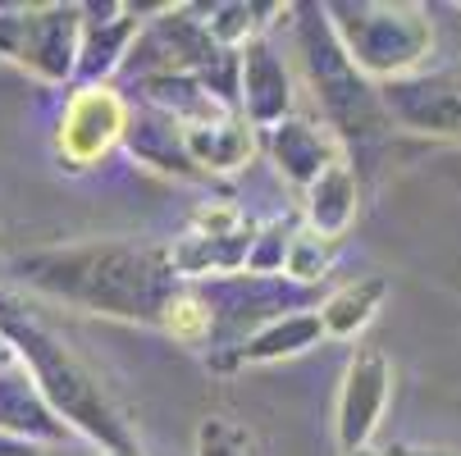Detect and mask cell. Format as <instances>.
<instances>
[{"label": "cell", "instance_id": "obj_1", "mask_svg": "<svg viewBox=\"0 0 461 456\" xmlns=\"http://www.w3.org/2000/svg\"><path fill=\"white\" fill-rule=\"evenodd\" d=\"M14 270L55 301H69L87 315L156 324V329L174 292H183L169 246L128 242V237H87L69 246H46L23 255Z\"/></svg>", "mask_w": 461, "mask_h": 456}, {"label": "cell", "instance_id": "obj_2", "mask_svg": "<svg viewBox=\"0 0 461 456\" xmlns=\"http://www.w3.org/2000/svg\"><path fill=\"white\" fill-rule=\"evenodd\" d=\"M5 334H10L23 370L37 379L41 398L50 402V411L64 425L87 434L92 443H101V452L138 456V443H133V434L123 429V420L114 416L101 379L69 347H64L59 338H50L46 329H37V324H28V319H5Z\"/></svg>", "mask_w": 461, "mask_h": 456}, {"label": "cell", "instance_id": "obj_3", "mask_svg": "<svg viewBox=\"0 0 461 456\" xmlns=\"http://www.w3.org/2000/svg\"><path fill=\"white\" fill-rule=\"evenodd\" d=\"M297 46L306 59V78L315 87V101L329 119V133L348 138V142H366L379 138L393 123L384 110V96L370 87V78L352 64V55L343 50L334 23H329V5H297Z\"/></svg>", "mask_w": 461, "mask_h": 456}, {"label": "cell", "instance_id": "obj_4", "mask_svg": "<svg viewBox=\"0 0 461 456\" xmlns=\"http://www.w3.org/2000/svg\"><path fill=\"white\" fill-rule=\"evenodd\" d=\"M329 23L370 83H398L420 74L434 46L429 14L402 0H334Z\"/></svg>", "mask_w": 461, "mask_h": 456}, {"label": "cell", "instance_id": "obj_5", "mask_svg": "<svg viewBox=\"0 0 461 456\" xmlns=\"http://www.w3.org/2000/svg\"><path fill=\"white\" fill-rule=\"evenodd\" d=\"M87 10L83 5H28L0 14V55L14 59L41 83H64L78 74Z\"/></svg>", "mask_w": 461, "mask_h": 456}, {"label": "cell", "instance_id": "obj_6", "mask_svg": "<svg viewBox=\"0 0 461 456\" xmlns=\"http://www.w3.org/2000/svg\"><path fill=\"white\" fill-rule=\"evenodd\" d=\"M202 301L215 315V338L224 347H233V356L266 329V324L302 310L293 301H302L284 279H260V274H233V279H215L202 288Z\"/></svg>", "mask_w": 461, "mask_h": 456}, {"label": "cell", "instance_id": "obj_7", "mask_svg": "<svg viewBox=\"0 0 461 456\" xmlns=\"http://www.w3.org/2000/svg\"><path fill=\"white\" fill-rule=\"evenodd\" d=\"M388 119L420 138H461V69H420L379 87Z\"/></svg>", "mask_w": 461, "mask_h": 456}, {"label": "cell", "instance_id": "obj_8", "mask_svg": "<svg viewBox=\"0 0 461 456\" xmlns=\"http://www.w3.org/2000/svg\"><path fill=\"white\" fill-rule=\"evenodd\" d=\"M393 398V365L379 347H357L348 370H343V388H339V407H334V434H339V452H361L370 447L384 411Z\"/></svg>", "mask_w": 461, "mask_h": 456}, {"label": "cell", "instance_id": "obj_9", "mask_svg": "<svg viewBox=\"0 0 461 456\" xmlns=\"http://www.w3.org/2000/svg\"><path fill=\"white\" fill-rule=\"evenodd\" d=\"M128 114L133 110L123 105V96L110 83L78 87L69 96V105H64V119H59V156L74 169L105 160L128 133Z\"/></svg>", "mask_w": 461, "mask_h": 456}, {"label": "cell", "instance_id": "obj_10", "mask_svg": "<svg viewBox=\"0 0 461 456\" xmlns=\"http://www.w3.org/2000/svg\"><path fill=\"white\" fill-rule=\"evenodd\" d=\"M238 101H242V119H251L256 128H279L284 119H293L288 64L266 37H251L238 50Z\"/></svg>", "mask_w": 461, "mask_h": 456}, {"label": "cell", "instance_id": "obj_11", "mask_svg": "<svg viewBox=\"0 0 461 456\" xmlns=\"http://www.w3.org/2000/svg\"><path fill=\"white\" fill-rule=\"evenodd\" d=\"M270 160L293 187L306 192L329 165L343 160V147L329 128L311 119H284L279 128H270Z\"/></svg>", "mask_w": 461, "mask_h": 456}, {"label": "cell", "instance_id": "obj_12", "mask_svg": "<svg viewBox=\"0 0 461 456\" xmlns=\"http://www.w3.org/2000/svg\"><path fill=\"white\" fill-rule=\"evenodd\" d=\"M0 434L5 438H19V443H59L64 434H69V425H64L50 402L41 398L37 379L23 370V361L14 370L0 374Z\"/></svg>", "mask_w": 461, "mask_h": 456}, {"label": "cell", "instance_id": "obj_13", "mask_svg": "<svg viewBox=\"0 0 461 456\" xmlns=\"http://www.w3.org/2000/svg\"><path fill=\"white\" fill-rule=\"evenodd\" d=\"M256 228H242L233 237H206V233H183L169 242V260L178 279H233L247 274V255H251Z\"/></svg>", "mask_w": 461, "mask_h": 456}, {"label": "cell", "instance_id": "obj_14", "mask_svg": "<svg viewBox=\"0 0 461 456\" xmlns=\"http://www.w3.org/2000/svg\"><path fill=\"white\" fill-rule=\"evenodd\" d=\"M187 156L202 174H233L256 156V123L242 114H224L211 123H187Z\"/></svg>", "mask_w": 461, "mask_h": 456}, {"label": "cell", "instance_id": "obj_15", "mask_svg": "<svg viewBox=\"0 0 461 456\" xmlns=\"http://www.w3.org/2000/svg\"><path fill=\"white\" fill-rule=\"evenodd\" d=\"M133 160L160 169V174H178V178H196L202 169L192 165L187 156V138H183V123L160 114V110H142V114H128V133H123Z\"/></svg>", "mask_w": 461, "mask_h": 456}, {"label": "cell", "instance_id": "obj_16", "mask_svg": "<svg viewBox=\"0 0 461 456\" xmlns=\"http://www.w3.org/2000/svg\"><path fill=\"white\" fill-rule=\"evenodd\" d=\"M306 228H315L320 237H343L352 224H357V210H361V187H357V174L348 160L329 165L306 192Z\"/></svg>", "mask_w": 461, "mask_h": 456}, {"label": "cell", "instance_id": "obj_17", "mask_svg": "<svg viewBox=\"0 0 461 456\" xmlns=\"http://www.w3.org/2000/svg\"><path fill=\"white\" fill-rule=\"evenodd\" d=\"M388 297V283L379 274H366V279H352L343 283L339 292H329L320 301V324H324V338L334 343H352L366 324L375 319L379 301Z\"/></svg>", "mask_w": 461, "mask_h": 456}, {"label": "cell", "instance_id": "obj_18", "mask_svg": "<svg viewBox=\"0 0 461 456\" xmlns=\"http://www.w3.org/2000/svg\"><path fill=\"white\" fill-rule=\"evenodd\" d=\"M324 338V324H320V306L315 310H293V315H284V319H275V324H266L242 352H238V361H247V365H270V361H288V356H302V352H311L315 343Z\"/></svg>", "mask_w": 461, "mask_h": 456}, {"label": "cell", "instance_id": "obj_19", "mask_svg": "<svg viewBox=\"0 0 461 456\" xmlns=\"http://www.w3.org/2000/svg\"><path fill=\"white\" fill-rule=\"evenodd\" d=\"M133 32H138V19L133 14H119V19H87V32H83V59H78V78L83 87H101L119 59L133 46Z\"/></svg>", "mask_w": 461, "mask_h": 456}, {"label": "cell", "instance_id": "obj_20", "mask_svg": "<svg viewBox=\"0 0 461 456\" xmlns=\"http://www.w3.org/2000/svg\"><path fill=\"white\" fill-rule=\"evenodd\" d=\"M160 329H165L174 343L196 347V343L215 338V315H211V306L202 301V292H174V301H169L165 315H160Z\"/></svg>", "mask_w": 461, "mask_h": 456}, {"label": "cell", "instance_id": "obj_21", "mask_svg": "<svg viewBox=\"0 0 461 456\" xmlns=\"http://www.w3.org/2000/svg\"><path fill=\"white\" fill-rule=\"evenodd\" d=\"M329 260H334V242L320 237L315 228L302 224L297 237H293V246H288V265H284V274H288V283L306 288V283H315V279L329 274Z\"/></svg>", "mask_w": 461, "mask_h": 456}, {"label": "cell", "instance_id": "obj_22", "mask_svg": "<svg viewBox=\"0 0 461 456\" xmlns=\"http://www.w3.org/2000/svg\"><path fill=\"white\" fill-rule=\"evenodd\" d=\"M297 228L288 219H270L266 228H256V242H251V255H247V274H260V279H284V265H288V246H293Z\"/></svg>", "mask_w": 461, "mask_h": 456}, {"label": "cell", "instance_id": "obj_23", "mask_svg": "<svg viewBox=\"0 0 461 456\" xmlns=\"http://www.w3.org/2000/svg\"><path fill=\"white\" fill-rule=\"evenodd\" d=\"M256 5H242V0H229V5H211L206 10V28L224 50H242L256 32Z\"/></svg>", "mask_w": 461, "mask_h": 456}, {"label": "cell", "instance_id": "obj_24", "mask_svg": "<svg viewBox=\"0 0 461 456\" xmlns=\"http://www.w3.org/2000/svg\"><path fill=\"white\" fill-rule=\"evenodd\" d=\"M196 456H247V434L233 420L211 416L196 429Z\"/></svg>", "mask_w": 461, "mask_h": 456}, {"label": "cell", "instance_id": "obj_25", "mask_svg": "<svg viewBox=\"0 0 461 456\" xmlns=\"http://www.w3.org/2000/svg\"><path fill=\"white\" fill-rule=\"evenodd\" d=\"M242 228H251V224H247V215H242L238 206H229V201L202 206V210L192 215V233H206V237H233V233H242Z\"/></svg>", "mask_w": 461, "mask_h": 456}, {"label": "cell", "instance_id": "obj_26", "mask_svg": "<svg viewBox=\"0 0 461 456\" xmlns=\"http://www.w3.org/2000/svg\"><path fill=\"white\" fill-rule=\"evenodd\" d=\"M388 456H461V452H452V447H416V443H398Z\"/></svg>", "mask_w": 461, "mask_h": 456}, {"label": "cell", "instance_id": "obj_27", "mask_svg": "<svg viewBox=\"0 0 461 456\" xmlns=\"http://www.w3.org/2000/svg\"><path fill=\"white\" fill-rule=\"evenodd\" d=\"M14 365H19V352H14V343H10V334H5V324H0V374L14 370Z\"/></svg>", "mask_w": 461, "mask_h": 456}, {"label": "cell", "instance_id": "obj_28", "mask_svg": "<svg viewBox=\"0 0 461 456\" xmlns=\"http://www.w3.org/2000/svg\"><path fill=\"white\" fill-rule=\"evenodd\" d=\"M0 456H41L32 443H19V438H5L0 434Z\"/></svg>", "mask_w": 461, "mask_h": 456}, {"label": "cell", "instance_id": "obj_29", "mask_svg": "<svg viewBox=\"0 0 461 456\" xmlns=\"http://www.w3.org/2000/svg\"><path fill=\"white\" fill-rule=\"evenodd\" d=\"M5 319H23V315H19V301L10 292H0V324H5Z\"/></svg>", "mask_w": 461, "mask_h": 456}, {"label": "cell", "instance_id": "obj_30", "mask_svg": "<svg viewBox=\"0 0 461 456\" xmlns=\"http://www.w3.org/2000/svg\"><path fill=\"white\" fill-rule=\"evenodd\" d=\"M348 456H388V452H375V447H361V452H348Z\"/></svg>", "mask_w": 461, "mask_h": 456}, {"label": "cell", "instance_id": "obj_31", "mask_svg": "<svg viewBox=\"0 0 461 456\" xmlns=\"http://www.w3.org/2000/svg\"><path fill=\"white\" fill-rule=\"evenodd\" d=\"M101 456H114V452H101Z\"/></svg>", "mask_w": 461, "mask_h": 456}]
</instances>
